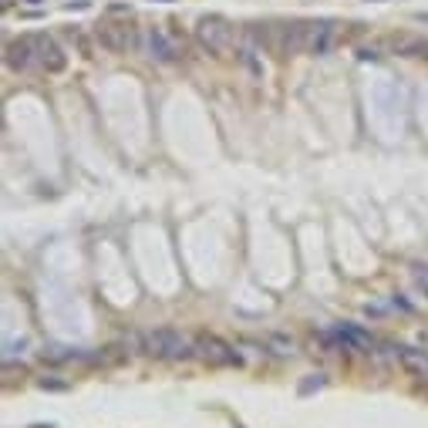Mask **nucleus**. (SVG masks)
I'll return each instance as SVG.
<instances>
[{"instance_id": "nucleus-1", "label": "nucleus", "mask_w": 428, "mask_h": 428, "mask_svg": "<svg viewBox=\"0 0 428 428\" xmlns=\"http://www.w3.org/2000/svg\"><path fill=\"white\" fill-rule=\"evenodd\" d=\"M142 351L162 361H179V357L196 354V340H189L186 334L172 331V327H155V331L142 334Z\"/></svg>"}, {"instance_id": "nucleus-2", "label": "nucleus", "mask_w": 428, "mask_h": 428, "mask_svg": "<svg viewBox=\"0 0 428 428\" xmlns=\"http://www.w3.org/2000/svg\"><path fill=\"white\" fill-rule=\"evenodd\" d=\"M95 37L108 54H129V51L142 48V37H145V34H138V27L132 24V20H101V24L95 27Z\"/></svg>"}, {"instance_id": "nucleus-3", "label": "nucleus", "mask_w": 428, "mask_h": 428, "mask_svg": "<svg viewBox=\"0 0 428 428\" xmlns=\"http://www.w3.org/2000/svg\"><path fill=\"white\" fill-rule=\"evenodd\" d=\"M196 40H199V48L209 51V54H226L236 44V27L229 24L226 17L209 14L196 24Z\"/></svg>"}, {"instance_id": "nucleus-4", "label": "nucleus", "mask_w": 428, "mask_h": 428, "mask_svg": "<svg viewBox=\"0 0 428 428\" xmlns=\"http://www.w3.org/2000/svg\"><path fill=\"white\" fill-rule=\"evenodd\" d=\"M340 24L337 20H304V54L324 57L337 48Z\"/></svg>"}, {"instance_id": "nucleus-5", "label": "nucleus", "mask_w": 428, "mask_h": 428, "mask_svg": "<svg viewBox=\"0 0 428 428\" xmlns=\"http://www.w3.org/2000/svg\"><path fill=\"white\" fill-rule=\"evenodd\" d=\"M142 51H145V57H152V61H159V65L179 61V44H176V37H172L165 27H148L145 37H142Z\"/></svg>"}, {"instance_id": "nucleus-6", "label": "nucleus", "mask_w": 428, "mask_h": 428, "mask_svg": "<svg viewBox=\"0 0 428 428\" xmlns=\"http://www.w3.org/2000/svg\"><path fill=\"white\" fill-rule=\"evenodd\" d=\"M34 37V51H37V65L44 68L48 74H61L68 68V57L65 51L57 48V40L48 37V34H31Z\"/></svg>"}, {"instance_id": "nucleus-7", "label": "nucleus", "mask_w": 428, "mask_h": 428, "mask_svg": "<svg viewBox=\"0 0 428 428\" xmlns=\"http://www.w3.org/2000/svg\"><path fill=\"white\" fill-rule=\"evenodd\" d=\"M196 351H199L202 361L216 364V368H229V364H240V354L229 348L226 340L212 337V334H209V337H199V340H196Z\"/></svg>"}, {"instance_id": "nucleus-8", "label": "nucleus", "mask_w": 428, "mask_h": 428, "mask_svg": "<svg viewBox=\"0 0 428 428\" xmlns=\"http://www.w3.org/2000/svg\"><path fill=\"white\" fill-rule=\"evenodd\" d=\"M4 61H7L10 71L24 74L31 71L34 65H37V51H34V37H17L7 44V51H4Z\"/></svg>"}, {"instance_id": "nucleus-9", "label": "nucleus", "mask_w": 428, "mask_h": 428, "mask_svg": "<svg viewBox=\"0 0 428 428\" xmlns=\"http://www.w3.org/2000/svg\"><path fill=\"white\" fill-rule=\"evenodd\" d=\"M398 361H401L404 368L415 374V378H425V381H428V354H425V351H418V348H401Z\"/></svg>"}, {"instance_id": "nucleus-10", "label": "nucleus", "mask_w": 428, "mask_h": 428, "mask_svg": "<svg viewBox=\"0 0 428 428\" xmlns=\"http://www.w3.org/2000/svg\"><path fill=\"white\" fill-rule=\"evenodd\" d=\"M314 388H324V374H310V381H304L300 384V391L307 395V391H314Z\"/></svg>"}, {"instance_id": "nucleus-11", "label": "nucleus", "mask_w": 428, "mask_h": 428, "mask_svg": "<svg viewBox=\"0 0 428 428\" xmlns=\"http://www.w3.org/2000/svg\"><path fill=\"white\" fill-rule=\"evenodd\" d=\"M40 388H44V391H65L68 388V381H57V378H44V381H40Z\"/></svg>"}, {"instance_id": "nucleus-12", "label": "nucleus", "mask_w": 428, "mask_h": 428, "mask_svg": "<svg viewBox=\"0 0 428 428\" xmlns=\"http://www.w3.org/2000/svg\"><path fill=\"white\" fill-rule=\"evenodd\" d=\"M162 4H169V0H162Z\"/></svg>"}]
</instances>
